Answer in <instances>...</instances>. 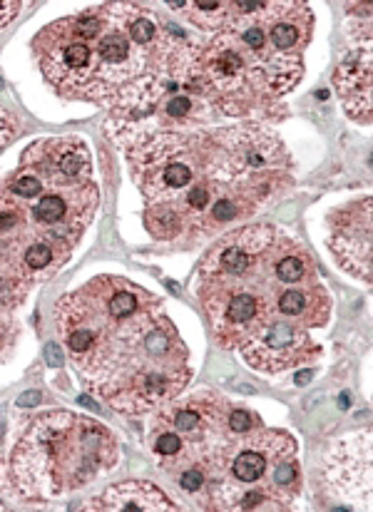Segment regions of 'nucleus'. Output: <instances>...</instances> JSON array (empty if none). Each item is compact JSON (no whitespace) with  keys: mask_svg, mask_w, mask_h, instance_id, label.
<instances>
[{"mask_svg":"<svg viewBox=\"0 0 373 512\" xmlns=\"http://www.w3.org/2000/svg\"><path fill=\"white\" fill-rule=\"evenodd\" d=\"M105 28V8L48 25L38 35L40 68L55 90L68 97L97 95V38Z\"/></svg>","mask_w":373,"mask_h":512,"instance_id":"3","label":"nucleus"},{"mask_svg":"<svg viewBox=\"0 0 373 512\" xmlns=\"http://www.w3.org/2000/svg\"><path fill=\"white\" fill-rule=\"evenodd\" d=\"M45 363L53 368H58L60 363H63V348H60L58 343H48V346H45Z\"/></svg>","mask_w":373,"mask_h":512,"instance_id":"15","label":"nucleus"},{"mask_svg":"<svg viewBox=\"0 0 373 512\" xmlns=\"http://www.w3.org/2000/svg\"><path fill=\"white\" fill-rule=\"evenodd\" d=\"M309 33V30H301V18L296 20L294 15H272L269 18V40H272L274 53H284V50H294L301 43V38Z\"/></svg>","mask_w":373,"mask_h":512,"instance_id":"8","label":"nucleus"},{"mask_svg":"<svg viewBox=\"0 0 373 512\" xmlns=\"http://www.w3.org/2000/svg\"><path fill=\"white\" fill-rule=\"evenodd\" d=\"M25 289H28L25 284L0 274V353L13 343L15 324L8 314L15 309V306L23 304Z\"/></svg>","mask_w":373,"mask_h":512,"instance_id":"7","label":"nucleus"},{"mask_svg":"<svg viewBox=\"0 0 373 512\" xmlns=\"http://www.w3.org/2000/svg\"><path fill=\"white\" fill-rule=\"evenodd\" d=\"M117 460L115 435L68 411L45 413L25 426L13 448V480L25 498H58L93 483Z\"/></svg>","mask_w":373,"mask_h":512,"instance_id":"2","label":"nucleus"},{"mask_svg":"<svg viewBox=\"0 0 373 512\" xmlns=\"http://www.w3.org/2000/svg\"><path fill=\"white\" fill-rule=\"evenodd\" d=\"M80 510H102V512H160V510H180V505L172 503L160 488L152 483H120L107 488L93 503L80 505Z\"/></svg>","mask_w":373,"mask_h":512,"instance_id":"5","label":"nucleus"},{"mask_svg":"<svg viewBox=\"0 0 373 512\" xmlns=\"http://www.w3.org/2000/svg\"><path fill=\"white\" fill-rule=\"evenodd\" d=\"M18 13H20L18 0H0V28L8 25Z\"/></svg>","mask_w":373,"mask_h":512,"instance_id":"14","label":"nucleus"},{"mask_svg":"<svg viewBox=\"0 0 373 512\" xmlns=\"http://www.w3.org/2000/svg\"><path fill=\"white\" fill-rule=\"evenodd\" d=\"M0 433H3V423H0Z\"/></svg>","mask_w":373,"mask_h":512,"instance_id":"19","label":"nucleus"},{"mask_svg":"<svg viewBox=\"0 0 373 512\" xmlns=\"http://www.w3.org/2000/svg\"><path fill=\"white\" fill-rule=\"evenodd\" d=\"M58 331L75 368L115 411H152L187 386V351L155 296L135 314L112 316L90 281L58 304Z\"/></svg>","mask_w":373,"mask_h":512,"instance_id":"1","label":"nucleus"},{"mask_svg":"<svg viewBox=\"0 0 373 512\" xmlns=\"http://www.w3.org/2000/svg\"><path fill=\"white\" fill-rule=\"evenodd\" d=\"M40 403V391H25L23 396L18 398V408H33Z\"/></svg>","mask_w":373,"mask_h":512,"instance_id":"16","label":"nucleus"},{"mask_svg":"<svg viewBox=\"0 0 373 512\" xmlns=\"http://www.w3.org/2000/svg\"><path fill=\"white\" fill-rule=\"evenodd\" d=\"M301 252V249H299ZM286 254L284 259L274 264V274L281 284H299V281L306 279V266H309V256L306 254Z\"/></svg>","mask_w":373,"mask_h":512,"instance_id":"9","label":"nucleus"},{"mask_svg":"<svg viewBox=\"0 0 373 512\" xmlns=\"http://www.w3.org/2000/svg\"><path fill=\"white\" fill-rule=\"evenodd\" d=\"M341 408H349V396H346V393L341 396Z\"/></svg>","mask_w":373,"mask_h":512,"instance_id":"18","label":"nucleus"},{"mask_svg":"<svg viewBox=\"0 0 373 512\" xmlns=\"http://www.w3.org/2000/svg\"><path fill=\"white\" fill-rule=\"evenodd\" d=\"M40 192H43V184H40L38 177H33V174L28 172H20L18 177L10 182V194H15V197L20 199H33L38 197Z\"/></svg>","mask_w":373,"mask_h":512,"instance_id":"10","label":"nucleus"},{"mask_svg":"<svg viewBox=\"0 0 373 512\" xmlns=\"http://www.w3.org/2000/svg\"><path fill=\"white\" fill-rule=\"evenodd\" d=\"M329 244L344 269L371 281V199L336 214Z\"/></svg>","mask_w":373,"mask_h":512,"instance_id":"4","label":"nucleus"},{"mask_svg":"<svg viewBox=\"0 0 373 512\" xmlns=\"http://www.w3.org/2000/svg\"><path fill=\"white\" fill-rule=\"evenodd\" d=\"M311 376H314V373H311V371L299 373V376H296V383H299V386H304V383H309V381H311Z\"/></svg>","mask_w":373,"mask_h":512,"instance_id":"17","label":"nucleus"},{"mask_svg":"<svg viewBox=\"0 0 373 512\" xmlns=\"http://www.w3.org/2000/svg\"><path fill=\"white\" fill-rule=\"evenodd\" d=\"M336 85H339L341 95H344V105L349 107L351 100L364 102V110L371 115V50L364 55H351L344 60L339 70H336Z\"/></svg>","mask_w":373,"mask_h":512,"instance_id":"6","label":"nucleus"},{"mask_svg":"<svg viewBox=\"0 0 373 512\" xmlns=\"http://www.w3.org/2000/svg\"><path fill=\"white\" fill-rule=\"evenodd\" d=\"M182 438L177 433H172V430H160L155 438V453L162 455V458L167 460H175L177 455L182 453Z\"/></svg>","mask_w":373,"mask_h":512,"instance_id":"11","label":"nucleus"},{"mask_svg":"<svg viewBox=\"0 0 373 512\" xmlns=\"http://www.w3.org/2000/svg\"><path fill=\"white\" fill-rule=\"evenodd\" d=\"M0 510H3V503H0Z\"/></svg>","mask_w":373,"mask_h":512,"instance_id":"20","label":"nucleus"},{"mask_svg":"<svg viewBox=\"0 0 373 512\" xmlns=\"http://www.w3.org/2000/svg\"><path fill=\"white\" fill-rule=\"evenodd\" d=\"M254 426V418L249 411H232L229 413V430L237 435H247Z\"/></svg>","mask_w":373,"mask_h":512,"instance_id":"13","label":"nucleus"},{"mask_svg":"<svg viewBox=\"0 0 373 512\" xmlns=\"http://www.w3.org/2000/svg\"><path fill=\"white\" fill-rule=\"evenodd\" d=\"M204 468L202 465H194V468H187V470H182L180 473V485H182V490H187V493H199V490H202V485H204Z\"/></svg>","mask_w":373,"mask_h":512,"instance_id":"12","label":"nucleus"}]
</instances>
